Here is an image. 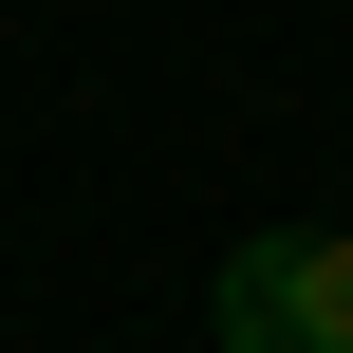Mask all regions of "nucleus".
Returning a JSON list of instances; mask_svg holds the SVG:
<instances>
[{
  "label": "nucleus",
  "instance_id": "f257e3e1",
  "mask_svg": "<svg viewBox=\"0 0 353 353\" xmlns=\"http://www.w3.org/2000/svg\"><path fill=\"white\" fill-rule=\"evenodd\" d=\"M223 353H353V223H261L223 261Z\"/></svg>",
  "mask_w": 353,
  "mask_h": 353
}]
</instances>
